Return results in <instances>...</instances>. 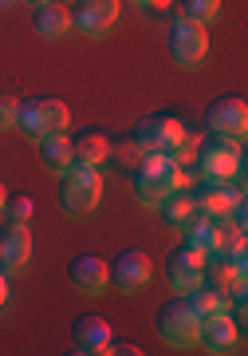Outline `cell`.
Masks as SVG:
<instances>
[{
  "label": "cell",
  "mask_w": 248,
  "mask_h": 356,
  "mask_svg": "<svg viewBox=\"0 0 248 356\" xmlns=\"http://www.w3.org/2000/svg\"><path fill=\"white\" fill-rule=\"evenodd\" d=\"M39 159H44V166H48L51 175H67L75 166V151H71V139L67 135H48V139L39 143Z\"/></svg>",
  "instance_id": "ffe728a7"
},
{
  "label": "cell",
  "mask_w": 248,
  "mask_h": 356,
  "mask_svg": "<svg viewBox=\"0 0 248 356\" xmlns=\"http://www.w3.org/2000/svg\"><path fill=\"white\" fill-rule=\"evenodd\" d=\"M189 139V127L177 115H146L134 127V147L138 154H174L181 143Z\"/></svg>",
  "instance_id": "5b68a950"
},
{
  "label": "cell",
  "mask_w": 248,
  "mask_h": 356,
  "mask_svg": "<svg viewBox=\"0 0 248 356\" xmlns=\"http://www.w3.org/2000/svg\"><path fill=\"white\" fill-rule=\"evenodd\" d=\"M16 0H0V13H4V8H12Z\"/></svg>",
  "instance_id": "4dcf8cb0"
},
{
  "label": "cell",
  "mask_w": 248,
  "mask_h": 356,
  "mask_svg": "<svg viewBox=\"0 0 248 356\" xmlns=\"http://www.w3.org/2000/svg\"><path fill=\"white\" fill-rule=\"evenodd\" d=\"M189 198H193V214H197V218L221 222V218L233 214V206L245 198V191H240V182H224V186L197 182V186H189Z\"/></svg>",
  "instance_id": "9c48e42d"
},
{
  "label": "cell",
  "mask_w": 248,
  "mask_h": 356,
  "mask_svg": "<svg viewBox=\"0 0 248 356\" xmlns=\"http://www.w3.org/2000/svg\"><path fill=\"white\" fill-rule=\"evenodd\" d=\"M32 214H36V202L32 198H24V194H12L8 202H4V222H32Z\"/></svg>",
  "instance_id": "cb8c5ba5"
},
{
  "label": "cell",
  "mask_w": 248,
  "mask_h": 356,
  "mask_svg": "<svg viewBox=\"0 0 248 356\" xmlns=\"http://www.w3.org/2000/svg\"><path fill=\"white\" fill-rule=\"evenodd\" d=\"M158 214L166 218V222H170V229H177V234H181V229H186L189 222L197 218V214H193V198H189V186H181L177 194H170V198L161 202Z\"/></svg>",
  "instance_id": "7402d4cb"
},
{
  "label": "cell",
  "mask_w": 248,
  "mask_h": 356,
  "mask_svg": "<svg viewBox=\"0 0 248 356\" xmlns=\"http://www.w3.org/2000/svg\"><path fill=\"white\" fill-rule=\"evenodd\" d=\"M186 305L193 309V317H197L201 325L213 321V317H221V313H233V301H229L217 285H209V281H201L197 289L186 293Z\"/></svg>",
  "instance_id": "ac0fdd59"
},
{
  "label": "cell",
  "mask_w": 248,
  "mask_h": 356,
  "mask_svg": "<svg viewBox=\"0 0 248 356\" xmlns=\"http://www.w3.org/2000/svg\"><path fill=\"white\" fill-rule=\"evenodd\" d=\"M170 56H174L177 67H186V72H197L205 64V56H209V32L193 20H177L170 24Z\"/></svg>",
  "instance_id": "ba28073f"
},
{
  "label": "cell",
  "mask_w": 248,
  "mask_h": 356,
  "mask_svg": "<svg viewBox=\"0 0 248 356\" xmlns=\"http://www.w3.org/2000/svg\"><path fill=\"white\" fill-rule=\"evenodd\" d=\"M181 16L201 28H209L221 16V0H181Z\"/></svg>",
  "instance_id": "603a6c76"
},
{
  "label": "cell",
  "mask_w": 248,
  "mask_h": 356,
  "mask_svg": "<svg viewBox=\"0 0 248 356\" xmlns=\"http://www.w3.org/2000/svg\"><path fill=\"white\" fill-rule=\"evenodd\" d=\"M205 127L213 139H229V143H245L248 135V103L240 95H221L209 103L205 111Z\"/></svg>",
  "instance_id": "52a82bcc"
},
{
  "label": "cell",
  "mask_w": 248,
  "mask_h": 356,
  "mask_svg": "<svg viewBox=\"0 0 248 356\" xmlns=\"http://www.w3.org/2000/svg\"><path fill=\"white\" fill-rule=\"evenodd\" d=\"M8 305V273H4V269H0V309Z\"/></svg>",
  "instance_id": "4316f807"
},
{
  "label": "cell",
  "mask_w": 248,
  "mask_h": 356,
  "mask_svg": "<svg viewBox=\"0 0 248 356\" xmlns=\"http://www.w3.org/2000/svg\"><path fill=\"white\" fill-rule=\"evenodd\" d=\"M154 329H158V337L170 344V348H197L201 321L193 317V309L186 305V297H177V301H170V305L158 309Z\"/></svg>",
  "instance_id": "8992f818"
},
{
  "label": "cell",
  "mask_w": 248,
  "mask_h": 356,
  "mask_svg": "<svg viewBox=\"0 0 248 356\" xmlns=\"http://www.w3.org/2000/svg\"><path fill=\"white\" fill-rule=\"evenodd\" d=\"M4 202H8V194H4V182H0V214H4Z\"/></svg>",
  "instance_id": "83f0119b"
},
{
  "label": "cell",
  "mask_w": 248,
  "mask_h": 356,
  "mask_svg": "<svg viewBox=\"0 0 248 356\" xmlns=\"http://www.w3.org/2000/svg\"><path fill=\"white\" fill-rule=\"evenodd\" d=\"M67 277H71L79 297H103L111 289V266L99 254H79L71 261V269H67Z\"/></svg>",
  "instance_id": "4fadbf2b"
},
{
  "label": "cell",
  "mask_w": 248,
  "mask_h": 356,
  "mask_svg": "<svg viewBox=\"0 0 248 356\" xmlns=\"http://www.w3.org/2000/svg\"><path fill=\"white\" fill-rule=\"evenodd\" d=\"M130 186H134V198L146 210H161V202L177 194L186 186V178L177 170V163L170 154H142L130 170Z\"/></svg>",
  "instance_id": "6da1fadb"
},
{
  "label": "cell",
  "mask_w": 248,
  "mask_h": 356,
  "mask_svg": "<svg viewBox=\"0 0 248 356\" xmlns=\"http://www.w3.org/2000/svg\"><path fill=\"white\" fill-rule=\"evenodd\" d=\"M154 281V261L142 250H123L111 261V285L123 293H142Z\"/></svg>",
  "instance_id": "8fae6325"
},
{
  "label": "cell",
  "mask_w": 248,
  "mask_h": 356,
  "mask_svg": "<svg viewBox=\"0 0 248 356\" xmlns=\"http://www.w3.org/2000/svg\"><path fill=\"white\" fill-rule=\"evenodd\" d=\"M16 131H20L28 143H44L48 135H67V131H71V111H67V103L55 99V95L24 99L20 111H16Z\"/></svg>",
  "instance_id": "7a4b0ae2"
},
{
  "label": "cell",
  "mask_w": 248,
  "mask_h": 356,
  "mask_svg": "<svg viewBox=\"0 0 248 356\" xmlns=\"http://www.w3.org/2000/svg\"><path fill=\"white\" fill-rule=\"evenodd\" d=\"M166 281H170V289L177 297H186L189 289H197L201 281H205V266H197L186 254V245H181V250H174V254L166 257Z\"/></svg>",
  "instance_id": "e0dca14e"
},
{
  "label": "cell",
  "mask_w": 248,
  "mask_h": 356,
  "mask_svg": "<svg viewBox=\"0 0 248 356\" xmlns=\"http://www.w3.org/2000/svg\"><path fill=\"white\" fill-rule=\"evenodd\" d=\"M28 261H32V229L24 222H4L0 229V269L16 277V273H24Z\"/></svg>",
  "instance_id": "7c38bea8"
},
{
  "label": "cell",
  "mask_w": 248,
  "mask_h": 356,
  "mask_svg": "<svg viewBox=\"0 0 248 356\" xmlns=\"http://www.w3.org/2000/svg\"><path fill=\"white\" fill-rule=\"evenodd\" d=\"M181 238H186V254L205 266L217 250H221V222H209V218H193L186 229H181Z\"/></svg>",
  "instance_id": "2e32d148"
},
{
  "label": "cell",
  "mask_w": 248,
  "mask_h": 356,
  "mask_svg": "<svg viewBox=\"0 0 248 356\" xmlns=\"http://www.w3.org/2000/svg\"><path fill=\"white\" fill-rule=\"evenodd\" d=\"M24 4H32V8H44V4H51V0H24Z\"/></svg>",
  "instance_id": "f1b7e54d"
},
{
  "label": "cell",
  "mask_w": 248,
  "mask_h": 356,
  "mask_svg": "<svg viewBox=\"0 0 248 356\" xmlns=\"http://www.w3.org/2000/svg\"><path fill=\"white\" fill-rule=\"evenodd\" d=\"M240 170H245V151H240V143L213 139V143H205V147H197V182H213V186L240 182Z\"/></svg>",
  "instance_id": "3957f363"
},
{
  "label": "cell",
  "mask_w": 248,
  "mask_h": 356,
  "mask_svg": "<svg viewBox=\"0 0 248 356\" xmlns=\"http://www.w3.org/2000/svg\"><path fill=\"white\" fill-rule=\"evenodd\" d=\"M75 151V166H83V170H103V163L111 159V143L103 139V135H83V139L71 143Z\"/></svg>",
  "instance_id": "44dd1931"
},
{
  "label": "cell",
  "mask_w": 248,
  "mask_h": 356,
  "mask_svg": "<svg viewBox=\"0 0 248 356\" xmlns=\"http://www.w3.org/2000/svg\"><path fill=\"white\" fill-rule=\"evenodd\" d=\"M107 353H114V356H138V344H130V341H111V348Z\"/></svg>",
  "instance_id": "484cf974"
},
{
  "label": "cell",
  "mask_w": 248,
  "mask_h": 356,
  "mask_svg": "<svg viewBox=\"0 0 248 356\" xmlns=\"http://www.w3.org/2000/svg\"><path fill=\"white\" fill-rule=\"evenodd\" d=\"M130 4H138V8H150V4H154V0H130Z\"/></svg>",
  "instance_id": "f546056e"
},
{
  "label": "cell",
  "mask_w": 248,
  "mask_h": 356,
  "mask_svg": "<svg viewBox=\"0 0 248 356\" xmlns=\"http://www.w3.org/2000/svg\"><path fill=\"white\" fill-rule=\"evenodd\" d=\"M118 8H123V0H79V4L71 8V28L79 32V36L99 40L114 28Z\"/></svg>",
  "instance_id": "30bf717a"
},
{
  "label": "cell",
  "mask_w": 248,
  "mask_h": 356,
  "mask_svg": "<svg viewBox=\"0 0 248 356\" xmlns=\"http://www.w3.org/2000/svg\"><path fill=\"white\" fill-rule=\"evenodd\" d=\"M99 202H103V175L71 166L60 182V210L71 218H87L91 210H99Z\"/></svg>",
  "instance_id": "277c9868"
},
{
  "label": "cell",
  "mask_w": 248,
  "mask_h": 356,
  "mask_svg": "<svg viewBox=\"0 0 248 356\" xmlns=\"http://www.w3.org/2000/svg\"><path fill=\"white\" fill-rule=\"evenodd\" d=\"M197 344L205 348V353H213V356L236 353V348H240V325H236V317H233V313H221V317L205 321V325H201Z\"/></svg>",
  "instance_id": "9a60e30c"
},
{
  "label": "cell",
  "mask_w": 248,
  "mask_h": 356,
  "mask_svg": "<svg viewBox=\"0 0 248 356\" xmlns=\"http://www.w3.org/2000/svg\"><path fill=\"white\" fill-rule=\"evenodd\" d=\"M111 341H114L111 325L103 317H95V313H83L71 325V353L75 356H107Z\"/></svg>",
  "instance_id": "5bb4252c"
},
{
  "label": "cell",
  "mask_w": 248,
  "mask_h": 356,
  "mask_svg": "<svg viewBox=\"0 0 248 356\" xmlns=\"http://www.w3.org/2000/svg\"><path fill=\"white\" fill-rule=\"evenodd\" d=\"M32 24H36V32L44 40H63L67 32H75L71 28V8L60 4V0H51V4H44V8H32Z\"/></svg>",
  "instance_id": "d6986e66"
},
{
  "label": "cell",
  "mask_w": 248,
  "mask_h": 356,
  "mask_svg": "<svg viewBox=\"0 0 248 356\" xmlns=\"http://www.w3.org/2000/svg\"><path fill=\"white\" fill-rule=\"evenodd\" d=\"M16 111H20V99L0 91V131H12L16 127Z\"/></svg>",
  "instance_id": "d4e9b609"
}]
</instances>
